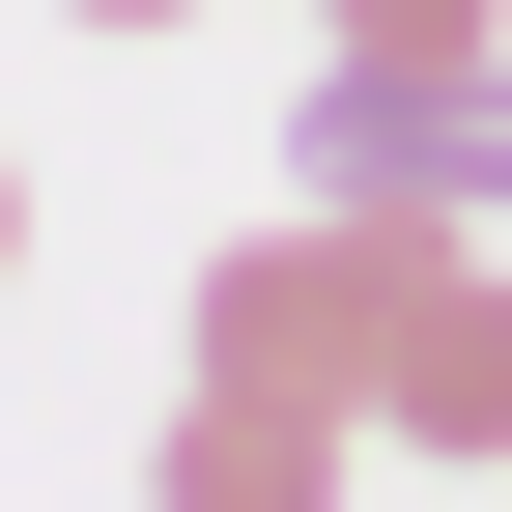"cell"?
<instances>
[{
    "label": "cell",
    "mask_w": 512,
    "mask_h": 512,
    "mask_svg": "<svg viewBox=\"0 0 512 512\" xmlns=\"http://www.w3.org/2000/svg\"><path fill=\"white\" fill-rule=\"evenodd\" d=\"M399 285H427V228H399V200H285L256 256H200V370H228V399H342V427H370Z\"/></svg>",
    "instance_id": "6da1fadb"
},
{
    "label": "cell",
    "mask_w": 512,
    "mask_h": 512,
    "mask_svg": "<svg viewBox=\"0 0 512 512\" xmlns=\"http://www.w3.org/2000/svg\"><path fill=\"white\" fill-rule=\"evenodd\" d=\"M285 200L512 228V57H313V86H285Z\"/></svg>",
    "instance_id": "7a4b0ae2"
},
{
    "label": "cell",
    "mask_w": 512,
    "mask_h": 512,
    "mask_svg": "<svg viewBox=\"0 0 512 512\" xmlns=\"http://www.w3.org/2000/svg\"><path fill=\"white\" fill-rule=\"evenodd\" d=\"M370 427H399V456H484V484H512V256H456V228H427L399 342H370Z\"/></svg>",
    "instance_id": "3957f363"
},
{
    "label": "cell",
    "mask_w": 512,
    "mask_h": 512,
    "mask_svg": "<svg viewBox=\"0 0 512 512\" xmlns=\"http://www.w3.org/2000/svg\"><path fill=\"white\" fill-rule=\"evenodd\" d=\"M143 512H342V399H171V456H143Z\"/></svg>",
    "instance_id": "277c9868"
},
{
    "label": "cell",
    "mask_w": 512,
    "mask_h": 512,
    "mask_svg": "<svg viewBox=\"0 0 512 512\" xmlns=\"http://www.w3.org/2000/svg\"><path fill=\"white\" fill-rule=\"evenodd\" d=\"M313 29H342V57H484L512 0H313Z\"/></svg>",
    "instance_id": "5b68a950"
},
{
    "label": "cell",
    "mask_w": 512,
    "mask_h": 512,
    "mask_svg": "<svg viewBox=\"0 0 512 512\" xmlns=\"http://www.w3.org/2000/svg\"><path fill=\"white\" fill-rule=\"evenodd\" d=\"M57 29H200V0H57Z\"/></svg>",
    "instance_id": "8992f818"
},
{
    "label": "cell",
    "mask_w": 512,
    "mask_h": 512,
    "mask_svg": "<svg viewBox=\"0 0 512 512\" xmlns=\"http://www.w3.org/2000/svg\"><path fill=\"white\" fill-rule=\"evenodd\" d=\"M0 256H29V171H0Z\"/></svg>",
    "instance_id": "52a82bcc"
}]
</instances>
